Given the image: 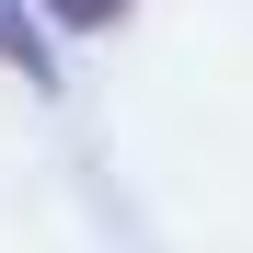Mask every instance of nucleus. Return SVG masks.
I'll return each mask as SVG.
<instances>
[{"instance_id":"obj_1","label":"nucleus","mask_w":253,"mask_h":253,"mask_svg":"<svg viewBox=\"0 0 253 253\" xmlns=\"http://www.w3.org/2000/svg\"><path fill=\"white\" fill-rule=\"evenodd\" d=\"M0 69H23L35 92H46V81H58V46H46V35H35V12H23V0H0Z\"/></svg>"},{"instance_id":"obj_2","label":"nucleus","mask_w":253,"mask_h":253,"mask_svg":"<svg viewBox=\"0 0 253 253\" xmlns=\"http://www.w3.org/2000/svg\"><path fill=\"white\" fill-rule=\"evenodd\" d=\"M35 12H46L58 35H115L126 12H138V0H35Z\"/></svg>"}]
</instances>
